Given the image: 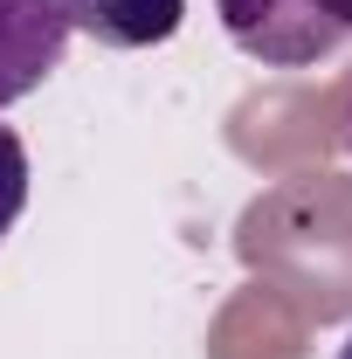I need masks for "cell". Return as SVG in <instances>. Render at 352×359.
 Returning <instances> with one entry per match:
<instances>
[{"label": "cell", "mask_w": 352, "mask_h": 359, "mask_svg": "<svg viewBox=\"0 0 352 359\" xmlns=\"http://www.w3.org/2000/svg\"><path fill=\"white\" fill-rule=\"evenodd\" d=\"M228 42L263 69H311L352 42V0H215Z\"/></svg>", "instance_id": "6da1fadb"}, {"label": "cell", "mask_w": 352, "mask_h": 359, "mask_svg": "<svg viewBox=\"0 0 352 359\" xmlns=\"http://www.w3.org/2000/svg\"><path fill=\"white\" fill-rule=\"evenodd\" d=\"M69 7L62 0H0V111L35 97L62 69Z\"/></svg>", "instance_id": "7a4b0ae2"}, {"label": "cell", "mask_w": 352, "mask_h": 359, "mask_svg": "<svg viewBox=\"0 0 352 359\" xmlns=\"http://www.w3.org/2000/svg\"><path fill=\"white\" fill-rule=\"evenodd\" d=\"M69 28H83L97 48H159L180 35L187 0H62Z\"/></svg>", "instance_id": "3957f363"}, {"label": "cell", "mask_w": 352, "mask_h": 359, "mask_svg": "<svg viewBox=\"0 0 352 359\" xmlns=\"http://www.w3.org/2000/svg\"><path fill=\"white\" fill-rule=\"evenodd\" d=\"M21 208H28V145L0 125V242L21 222Z\"/></svg>", "instance_id": "277c9868"}, {"label": "cell", "mask_w": 352, "mask_h": 359, "mask_svg": "<svg viewBox=\"0 0 352 359\" xmlns=\"http://www.w3.org/2000/svg\"><path fill=\"white\" fill-rule=\"evenodd\" d=\"M346 145H352V83H346Z\"/></svg>", "instance_id": "5b68a950"}, {"label": "cell", "mask_w": 352, "mask_h": 359, "mask_svg": "<svg viewBox=\"0 0 352 359\" xmlns=\"http://www.w3.org/2000/svg\"><path fill=\"white\" fill-rule=\"evenodd\" d=\"M339 359H352V339H346V346H339Z\"/></svg>", "instance_id": "8992f818"}]
</instances>
